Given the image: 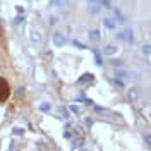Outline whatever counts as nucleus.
I'll use <instances>...</instances> for the list:
<instances>
[{"mask_svg": "<svg viewBox=\"0 0 151 151\" xmlns=\"http://www.w3.org/2000/svg\"><path fill=\"white\" fill-rule=\"evenodd\" d=\"M10 96V86L5 79L0 77V101H7V98Z\"/></svg>", "mask_w": 151, "mask_h": 151, "instance_id": "f257e3e1", "label": "nucleus"}, {"mask_svg": "<svg viewBox=\"0 0 151 151\" xmlns=\"http://www.w3.org/2000/svg\"><path fill=\"white\" fill-rule=\"evenodd\" d=\"M55 43H57V45H60V43H64V38L60 36V33H57V35H55Z\"/></svg>", "mask_w": 151, "mask_h": 151, "instance_id": "f03ea898", "label": "nucleus"}]
</instances>
